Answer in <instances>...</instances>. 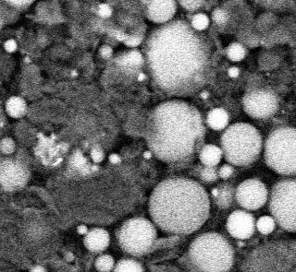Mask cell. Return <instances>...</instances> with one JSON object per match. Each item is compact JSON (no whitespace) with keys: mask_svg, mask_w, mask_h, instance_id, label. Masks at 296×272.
<instances>
[{"mask_svg":"<svg viewBox=\"0 0 296 272\" xmlns=\"http://www.w3.org/2000/svg\"><path fill=\"white\" fill-rule=\"evenodd\" d=\"M188 256L198 271H229L234 263L232 246L217 233H206L196 237L189 247Z\"/></svg>","mask_w":296,"mask_h":272,"instance_id":"4","label":"cell"},{"mask_svg":"<svg viewBox=\"0 0 296 272\" xmlns=\"http://www.w3.org/2000/svg\"><path fill=\"white\" fill-rule=\"evenodd\" d=\"M219 173L214 168V166H207L201 172V178L206 182H214L218 179Z\"/></svg>","mask_w":296,"mask_h":272,"instance_id":"33","label":"cell"},{"mask_svg":"<svg viewBox=\"0 0 296 272\" xmlns=\"http://www.w3.org/2000/svg\"><path fill=\"white\" fill-rule=\"evenodd\" d=\"M233 174V168L229 164H224L219 171V175L222 179H228Z\"/></svg>","mask_w":296,"mask_h":272,"instance_id":"37","label":"cell"},{"mask_svg":"<svg viewBox=\"0 0 296 272\" xmlns=\"http://www.w3.org/2000/svg\"><path fill=\"white\" fill-rule=\"evenodd\" d=\"M77 231H78V233L80 234H86L88 233L87 227L84 226V225H80V226L77 228Z\"/></svg>","mask_w":296,"mask_h":272,"instance_id":"43","label":"cell"},{"mask_svg":"<svg viewBox=\"0 0 296 272\" xmlns=\"http://www.w3.org/2000/svg\"><path fill=\"white\" fill-rule=\"evenodd\" d=\"M99 54L103 58L109 59L113 54V49L109 45H103L99 50Z\"/></svg>","mask_w":296,"mask_h":272,"instance_id":"40","label":"cell"},{"mask_svg":"<svg viewBox=\"0 0 296 272\" xmlns=\"http://www.w3.org/2000/svg\"><path fill=\"white\" fill-rule=\"evenodd\" d=\"M268 197L267 186L260 180H245L236 189L237 202L241 207L248 211H256L263 207Z\"/></svg>","mask_w":296,"mask_h":272,"instance_id":"11","label":"cell"},{"mask_svg":"<svg viewBox=\"0 0 296 272\" xmlns=\"http://www.w3.org/2000/svg\"><path fill=\"white\" fill-rule=\"evenodd\" d=\"M5 5L15 11H22L29 8L35 0H2Z\"/></svg>","mask_w":296,"mask_h":272,"instance_id":"31","label":"cell"},{"mask_svg":"<svg viewBox=\"0 0 296 272\" xmlns=\"http://www.w3.org/2000/svg\"><path fill=\"white\" fill-rule=\"evenodd\" d=\"M4 49L8 53H14V52H16L17 49H18V44H17L16 41L13 40V39L7 40L5 43H4Z\"/></svg>","mask_w":296,"mask_h":272,"instance_id":"39","label":"cell"},{"mask_svg":"<svg viewBox=\"0 0 296 272\" xmlns=\"http://www.w3.org/2000/svg\"><path fill=\"white\" fill-rule=\"evenodd\" d=\"M1 151L6 154H11L15 151V143L10 138H6L1 142Z\"/></svg>","mask_w":296,"mask_h":272,"instance_id":"35","label":"cell"},{"mask_svg":"<svg viewBox=\"0 0 296 272\" xmlns=\"http://www.w3.org/2000/svg\"><path fill=\"white\" fill-rule=\"evenodd\" d=\"M262 145L259 131L247 123L230 125L221 137L225 160L236 166H247L255 163L262 152Z\"/></svg>","mask_w":296,"mask_h":272,"instance_id":"5","label":"cell"},{"mask_svg":"<svg viewBox=\"0 0 296 272\" xmlns=\"http://www.w3.org/2000/svg\"><path fill=\"white\" fill-rule=\"evenodd\" d=\"M209 194L196 181L182 177L160 182L149 199L154 223L167 234H190L208 221Z\"/></svg>","mask_w":296,"mask_h":272,"instance_id":"3","label":"cell"},{"mask_svg":"<svg viewBox=\"0 0 296 272\" xmlns=\"http://www.w3.org/2000/svg\"><path fill=\"white\" fill-rule=\"evenodd\" d=\"M243 110L256 119H267L273 116L279 109V100L273 92L265 89L255 90L242 98Z\"/></svg>","mask_w":296,"mask_h":272,"instance_id":"10","label":"cell"},{"mask_svg":"<svg viewBox=\"0 0 296 272\" xmlns=\"http://www.w3.org/2000/svg\"><path fill=\"white\" fill-rule=\"evenodd\" d=\"M206 128L198 109L180 100L159 104L150 114L146 142L150 152L165 163H190L200 153Z\"/></svg>","mask_w":296,"mask_h":272,"instance_id":"2","label":"cell"},{"mask_svg":"<svg viewBox=\"0 0 296 272\" xmlns=\"http://www.w3.org/2000/svg\"><path fill=\"white\" fill-rule=\"evenodd\" d=\"M241 271H296V240H277L259 245L247 256Z\"/></svg>","mask_w":296,"mask_h":272,"instance_id":"6","label":"cell"},{"mask_svg":"<svg viewBox=\"0 0 296 272\" xmlns=\"http://www.w3.org/2000/svg\"><path fill=\"white\" fill-rule=\"evenodd\" d=\"M179 4L188 11H195L203 7L206 0H178Z\"/></svg>","mask_w":296,"mask_h":272,"instance_id":"32","label":"cell"},{"mask_svg":"<svg viewBox=\"0 0 296 272\" xmlns=\"http://www.w3.org/2000/svg\"><path fill=\"white\" fill-rule=\"evenodd\" d=\"M262 1H264V2H267V3H270V2H272V3H273L275 0H262ZM277 1H278V0H277Z\"/></svg>","mask_w":296,"mask_h":272,"instance_id":"47","label":"cell"},{"mask_svg":"<svg viewBox=\"0 0 296 272\" xmlns=\"http://www.w3.org/2000/svg\"><path fill=\"white\" fill-rule=\"evenodd\" d=\"M91 157L94 163H100L104 159V153L99 148H93L91 152Z\"/></svg>","mask_w":296,"mask_h":272,"instance_id":"38","label":"cell"},{"mask_svg":"<svg viewBox=\"0 0 296 272\" xmlns=\"http://www.w3.org/2000/svg\"><path fill=\"white\" fill-rule=\"evenodd\" d=\"M276 221L274 218L270 216H263L258 219L257 222V229L263 234H271L274 231Z\"/></svg>","mask_w":296,"mask_h":272,"instance_id":"29","label":"cell"},{"mask_svg":"<svg viewBox=\"0 0 296 272\" xmlns=\"http://www.w3.org/2000/svg\"><path fill=\"white\" fill-rule=\"evenodd\" d=\"M45 269L44 268H42V267H35V268H33L32 269V271H44Z\"/></svg>","mask_w":296,"mask_h":272,"instance_id":"45","label":"cell"},{"mask_svg":"<svg viewBox=\"0 0 296 272\" xmlns=\"http://www.w3.org/2000/svg\"><path fill=\"white\" fill-rule=\"evenodd\" d=\"M145 78H146V77H145V75H144L143 73H140L139 76H138V81H139V82H143V81L145 80Z\"/></svg>","mask_w":296,"mask_h":272,"instance_id":"44","label":"cell"},{"mask_svg":"<svg viewBox=\"0 0 296 272\" xmlns=\"http://www.w3.org/2000/svg\"><path fill=\"white\" fill-rule=\"evenodd\" d=\"M279 26V19L272 12H265L255 22V31L259 34H268Z\"/></svg>","mask_w":296,"mask_h":272,"instance_id":"16","label":"cell"},{"mask_svg":"<svg viewBox=\"0 0 296 272\" xmlns=\"http://www.w3.org/2000/svg\"><path fill=\"white\" fill-rule=\"evenodd\" d=\"M289 38H290V34L285 28L278 26L271 33L262 35L261 44L264 43V44H267V45L284 44Z\"/></svg>","mask_w":296,"mask_h":272,"instance_id":"21","label":"cell"},{"mask_svg":"<svg viewBox=\"0 0 296 272\" xmlns=\"http://www.w3.org/2000/svg\"><path fill=\"white\" fill-rule=\"evenodd\" d=\"M110 161L114 164L121 163V157L118 154H111L110 156Z\"/></svg>","mask_w":296,"mask_h":272,"instance_id":"42","label":"cell"},{"mask_svg":"<svg viewBox=\"0 0 296 272\" xmlns=\"http://www.w3.org/2000/svg\"><path fill=\"white\" fill-rule=\"evenodd\" d=\"M226 54L230 61L240 62L246 56L245 45L241 44V42L231 43L226 49Z\"/></svg>","mask_w":296,"mask_h":272,"instance_id":"23","label":"cell"},{"mask_svg":"<svg viewBox=\"0 0 296 272\" xmlns=\"http://www.w3.org/2000/svg\"><path fill=\"white\" fill-rule=\"evenodd\" d=\"M114 271L140 272L143 271V268L139 262L132 259H122L117 263Z\"/></svg>","mask_w":296,"mask_h":272,"instance_id":"27","label":"cell"},{"mask_svg":"<svg viewBox=\"0 0 296 272\" xmlns=\"http://www.w3.org/2000/svg\"><path fill=\"white\" fill-rule=\"evenodd\" d=\"M112 8L110 5L103 3V4H100L97 8V14L101 18L103 19H108L112 15Z\"/></svg>","mask_w":296,"mask_h":272,"instance_id":"36","label":"cell"},{"mask_svg":"<svg viewBox=\"0 0 296 272\" xmlns=\"http://www.w3.org/2000/svg\"><path fill=\"white\" fill-rule=\"evenodd\" d=\"M239 37L241 40V44H244L245 46H248L250 48L257 47L261 44V37L259 36V33H257L256 31L252 32L249 28L241 31L239 33Z\"/></svg>","mask_w":296,"mask_h":272,"instance_id":"26","label":"cell"},{"mask_svg":"<svg viewBox=\"0 0 296 272\" xmlns=\"http://www.w3.org/2000/svg\"><path fill=\"white\" fill-rule=\"evenodd\" d=\"M178 0H147L146 17L156 24H165L172 21L177 12Z\"/></svg>","mask_w":296,"mask_h":272,"instance_id":"14","label":"cell"},{"mask_svg":"<svg viewBox=\"0 0 296 272\" xmlns=\"http://www.w3.org/2000/svg\"><path fill=\"white\" fill-rule=\"evenodd\" d=\"M233 188L230 185H223L219 188L218 195L215 196L217 198V204L222 209H227L230 206L233 200Z\"/></svg>","mask_w":296,"mask_h":272,"instance_id":"24","label":"cell"},{"mask_svg":"<svg viewBox=\"0 0 296 272\" xmlns=\"http://www.w3.org/2000/svg\"><path fill=\"white\" fill-rule=\"evenodd\" d=\"M211 20L217 26L226 27L230 25L231 13L227 8H217L212 12Z\"/></svg>","mask_w":296,"mask_h":272,"instance_id":"25","label":"cell"},{"mask_svg":"<svg viewBox=\"0 0 296 272\" xmlns=\"http://www.w3.org/2000/svg\"><path fill=\"white\" fill-rule=\"evenodd\" d=\"M256 226V220L252 214L243 211L233 212L227 222L228 232L237 239H249L255 233Z\"/></svg>","mask_w":296,"mask_h":272,"instance_id":"13","label":"cell"},{"mask_svg":"<svg viewBox=\"0 0 296 272\" xmlns=\"http://www.w3.org/2000/svg\"><path fill=\"white\" fill-rule=\"evenodd\" d=\"M229 114L222 108L213 109L208 114V124L214 130H222L228 125Z\"/></svg>","mask_w":296,"mask_h":272,"instance_id":"18","label":"cell"},{"mask_svg":"<svg viewBox=\"0 0 296 272\" xmlns=\"http://www.w3.org/2000/svg\"><path fill=\"white\" fill-rule=\"evenodd\" d=\"M95 267L99 271H111L114 266V259L110 255L99 256L95 261Z\"/></svg>","mask_w":296,"mask_h":272,"instance_id":"30","label":"cell"},{"mask_svg":"<svg viewBox=\"0 0 296 272\" xmlns=\"http://www.w3.org/2000/svg\"><path fill=\"white\" fill-rule=\"evenodd\" d=\"M280 56L271 51L262 52L258 57V65L262 71H272L280 65Z\"/></svg>","mask_w":296,"mask_h":272,"instance_id":"22","label":"cell"},{"mask_svg":"<svg viewBox=\"0 0 296 272\" xmlns=\"http://www.w3.org/2000/svg\"><path fill=\"white\" fill-rule=\"evenodd\" d=\"M6 111L13 118H20L26 114L27 104L26 102L18 96L11 97L6 103Z\"/></svg>","mask_w":296,"mask_h":272,"instance_id":"20","label":"cell"},{"mask_svg":"<svg viewBox=\"0 0 296 272\" xmlns=\"http://www.w3.org/2000/svg\"><path fill=\"white\" fill-rule=\"evenodd\" d=\"M228 74L231 78H237L240 74V70L237 66H231L228 71Z\"/></svg>","mask_w":296,"mask_h":272,"instance_id":"41","label":"cell"},{"mask_svg":"<svg viewBox=\"0 0 296 272\" xmlns=\"http://www.w3.org/2000/svg\"><path fill=\"white\" fill-rule=\"evenodd\" d=\"M158 236L153 223L144 218H132L121 225L118 241L121 249L134 256L145 255L153 247Z\"/></svg>","mask_w":296,"mask_h":272,"instance_id":"8","label":"cell"},{"mask_svg":"<svg viewBox=\"0 0 296 272\" xmlns=\"http://www.w3.org/2000/svg\"><path fill=\"white\" fill-rule=\"evenodd\" d=\"M223 152L215 145H207L201 149L199 158L206 166H216L222 158Z\"/></svg>","mask_w":296,"mask_h":272,"instance_id":"17","label":"cell"},{"mask_svg":"<svg viewBox=\"0 0 296 272\" xmlns=\"http://www.w3.org/2000/svg\"><path fill=\"white\" fill-rule=\"evenodd\" d=\"M267 165L280 175L296 174V128L281 126L269 134L264 149Z\"/></svg>","mask_w":296,"mask_h":272,"instance_id":"7","label":"cell"},{"mask_svg":"<svg viewBox=\"0 0 296 272\" xmlns=\"http://www.w3.org/2000/svg\"><path fill=\"white\" fill-rule=\"evenodd\" d=\"M145 58L142 53L138 50H131L121 54L118 58V64L121 66H127L129 69L138 67L144 64Z\"/></svg>","mask_w":296,"mask_h":272,"instance_id":"19","label":"cell"},{"mask_svg":"<svg viewBox=\"0 0 296 272\" xmlns=\"http://www.w3.org/2000/svg\"><path fill=\"white\" fill-rule=\"evenodd\" d=\"M269 209L280 228L296 233V179L280 180L273 185Z\"/></svg>","mask_w":296,"mask_h":272,"instance_id":"9","label":"cell"},{"mask_svg":"<svg viewBox=\"0 0 296 272\" xmlns=\"http://www.w3.org/2000/svg\"><path fill=\"white\" fill-rule=\"evenodd\" d=\"M110 245V234L101 228H93L85 234L84 245L88 250L94 253L103 252Z\"/></svg>","mask_w":296,"mask_h":272,"instance_id":"15","label":"cell"},{"mask_svg":"<svg viewBox=\"0 0 296 272\" xmlns=\"http://www.w3.org/2000/svg\"><path fill=\"white\" fill-rule=\"evenodd\" d=\"M143 39H144V35L143 33H134L127 36L126 40L124 41V44H126L128 47L135 48L143 43Z\"/></svg>","mask_w":296,"mask_h":272,"instance_id":"34","label":"cell"},{"mask_svg":"<svg viewBox=\"0 0 296 272\" xmlns=\"http://www.w3.org/2000/svg\"><path fill=\"white\" fill-rule=\"evenodd\" d=\"M152 154H153V153H151V152H149V153L146 152V153H144V157L148 159L151 158V155H152Z\"/></svg>","mask_w":296,"mask_h":272,"instance_id":"46","label":"cell"},{"mask_svg":"<svg viewBox=\"0 0 296 272\" xmlns=\"http://www.w3.org/2000/svg\"><path fill=\"white\" fill-rule=\"evenodd\" d=\"M144 58L157 86L170 95H192L209 80L210 45L184 21H170L154 29L144 42Z\"/></svg>","mask_w":296,"mask_h":272,"instance_id":"1","label":"cell"},{"mask_svg":"<svg viewBox=\"0 0 296 272\" xmlns=\"http://www.w3.org/2000/svg\"><path fill=\"white\" fill-rule=\"evenodd\" d=\"M190 24L194 30L201 33L209 27L210 18L206 13H196L192 16Z\"/></svg>","mask_w":296,"mask_h":272,"instance_id":"28","label":"cell"},{"mask_svg":"<svg viewBox=\"0 0 296 272\" xmlns=\"http://www.w3.org/2000/svg\"><path fill=\"white\" fill-rule=\"evenodd\" d=\"M0 179L3 189L15 191L26 185L29 172L25 166L13 160H4L1 163Z\"/></svg>","mask_w":296,"mask_h":272,"instance_id":"12","label":"cell"}]
</instances>
